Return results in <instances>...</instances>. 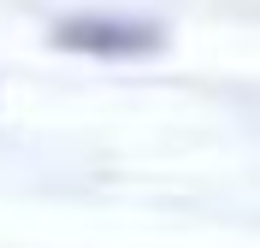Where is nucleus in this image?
Masks as SVG:
<instances>
[{
	"mask_svg": "<svg viewBox=\"0 0 260 248\" xmlns=\"http://www.w3.org/2000/svg\"><path fill=\"white\" fill-rule=\"evenodd\" d=\"M53 48L89 53V59H142V53L166 48V30L148 18H124V12H83V18L53 24Z\"/></svg>",
	"mask_w": 260,
	"mask_h": 248,
	"instance_id": "f257e3e1",
	"label": "nucleus"
}]
</instances>
